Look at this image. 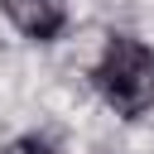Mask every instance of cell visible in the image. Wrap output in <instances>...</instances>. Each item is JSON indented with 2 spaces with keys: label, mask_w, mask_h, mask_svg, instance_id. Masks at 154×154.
<instances>
[{
  "label": "cell",
  "mask_w": 154,
  "mask_h": 154,
  "mask_svg": "<svg viewBox=\"0 0 154 154\" xmlns=\"http://www.w3.org/2000/svg\"><path fill=\"white\" fill-rule=\"evenodd\" d=\"M91 82L116 116H144L154 106V48L135 34H111L91 67Z\"/></svg>",
  "instance_id": "obj_1"
},
{
  "label": "cell",
  "mask_w": 154,
  "mask_h": 154,
  "mask_svg": "<svg viewBox=\"0 0 154 154\" xmlns=\"http://www.w3.org/2000/svg\"><path fill=\"white\" fill-rule=\"evenodd\" d=\"M5 19L24 38L48 43L67 29V0H5Z\"/></svg>",
  "instance_id": "obj_2"
},
{
  "label": "cell",
  "mask_w": 154,
  "mask_h": 154,
  "mask_svg": "<svg viewBox=\"0 0 154 154\" xmlns=\"http://www.w3.org/2000/svg\"><path fill=\"white\" fill-rule=\"evenodd\" d=\"M0 154H53V144H48L43 135H19V140H10Z\"/></svg>",
  "instance_id": "obj_3"
}]
</instances>
